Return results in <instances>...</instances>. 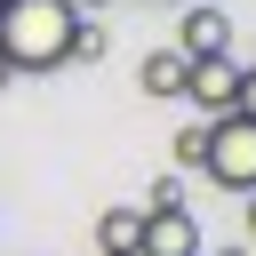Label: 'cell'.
Instances as JSON below:
<instances>
[{"instance_id":"obj_1","label":"cell","mask_w":256,"mask_h":256,"mask_svg":"<svg viewBox=\"0 0 256 256\" xmlns=\"http://www.w3.org/2000/svg\"><path fill=\"white\" fill-rule=\"evenodd\" d=\"M80 8L72 0H0V56L8 72H56L72 48Z\"/></svg>"},{"instance_id":"obj_2","label":"cell","mask_w":256,"mask_h":256,"mask_svg":"<svg viewBox=\"0 0 256 256\" xmlns=\"http://www.w3.org/2000/svg\"><path fill=\"white\" fill-rule=\"evenodd\" d=\"M200 176L224 184V192H256V120H248V112H216V120H208Z\"/></svg>"},{"instance_id":"obj_3","label":"cell","mask_w":256,"mask_h":256,"mask_svg":"<svg viewBox=\"0 0 256 256\" xmlns=\"http://www.w3.org/2000/svg\"><path fill=\"white\" fill-rule=\"evenodd\" d=\"M184 64H200V56H232V16L224 8H208V0H192L184 16H176V40H168Z\"/></svg>"},{"instance_id":"obj_4","label":"cell","mask_w":256,"mask_h":256,"mask_svg":"<svg viewBox=\"0 0 256 256\" xmlns=\"http://www.w3.org/2000/svg\"><path fill=\"white\" fill-rule=\"evenodd\" d=\"M136 256H200V224H192V208H144V224H136Z\"/></svg>"},{"instance_id":"obj_5","label":"cell","mask_w":256,"mask_h":256,"mask_svg":"<svg viewBox=\"0 0 256 256\" xmlns=\"http://www.w3.org/2000/svg\"><path fill=\"white\" fill-rule=\"evenodd\" d=\"M184 96H192L208 120H216V112H232V96H240V64H232V56H200V64L184 72Z\"/></svg>"},{"instance_id":"obj_6","label":"cell","mask_w":256,"mask_h":256,"mask_svg":"<svg viewBox=\"0 0 256 256\" xmlns=\"http://www.w3.org/2000/svg\"><path fill=\"white\" fill-rule=\"evenodd\" d=\"M184 72H192V64H184L176 48H152V56L136 64V88H144L152 104H176V96H184Z\"/></svg>"},{"instance_id":"obj_7","label":"cell","mask_w":256,"mask_h":256,"mask_svg":"<svg viewBox=\"0 0 256 256\" xmlns=\"http://www.w3.org/2000/svg\"><path fill=\"white\" fill-rule=\"evenodd\" d=\"M136 224H144V208H104V216H96V248H104V256H128V248H136Z\"/></svg>"},{"instance_id":"obj_8","label":"cell","mask_w":256,"mask_h":256,"mask_svg":"<svg viewBox=\"0 0 256 256\" xmlns=\"http://www.w3.org/2000/svg\"><path fill=\"white\" fill-rule=\"evenodd\" d=\"M96 56H104V24H96V16H80V24H72V48H64V64H96Z\"/></svg>"},{"instance_id":"obj_9","label":"cell","mask_w":256,"mask_h":256,"mask_svg":"<svg viewBox=\"0 0 256 256\" xmlns=\"http://www.w3.org/2000/svg\"><path fill=\"white\" fill-rule=\"evenodd\" d=\"M144 208H184V176H176V168L152 176V184H144Z\"/></svg>"},{"instance_id":"obj_10","label":"cell","mask_w":256,"mask_h":256,"mask_svg":"<svg viewBox=\"0 0 256 256\" xmlns=\"http://www.w3.org/2000/svg\"><path fill=\"white\" fill-rule=\"evenodd\" d=\"M200 144H208V128H176V144H168V160H176V168H200Z\"/></svg>"},{"instance_id":"obj_11","label":"cell","mask_w":256,"mask_h":256,"mask_svg":"<svg viewBox=\"0 0 256 256\" xmlns=\"http://www.w3.org/2000/svg\"><path fill=\"white\" fill-rule=\"evenodd\" d=\"M232 112H248V120H256V64H240V96H232Z\"/></svg>"},{"instance_id":"obj_12","label":"cell","mask_w":256,"mask_h":256,"mask_svg":"<svg viewBox=\"0 0 256 256\" xmlns=\"http://www.w3.org/2000/svg\"><path fill=\"white\" fill-rule=\"evenodd\" d=\"M240 224H248V248H256V192H248V208H240Z\"/></svg>"},{"instance_id":"obj_13","label":"cell","mask_w":256,"mask_h":256,"mask_svg":"<svg viewBox=\"0 0 256 256\" xmlns=\"http://www.w3.org/2000/svg\"><path fill=\"white\" fill-rule=\"evenodd\" d=\"M8 80H16V72H8V56H0V88H8Z\"/></svg>"},{"instance_id":"obj_14","label":"cell","mask_w":256,"mask_h":256,"mask_svg":"<svg viewBox=\"0 0 256 256\" xmlns=\"http://www.w3.org/2000/svg\"><path fill=\"white\" fill-rule=\"evenodd\" d=\"M72 8H80V16H88V8H104V0H72Z\"/></svg>"},{"instance_id":"obj_15","label":"cell","mask_w":256,"mask_h":256,"mask_svg":"<svg viewBox=\"0 0 256 256\" xmlns=\"http://www.w3.org/2000/svg\"><path fill=\"white\" fill-rule=\"evenodd\" d=\"M128 256H136V248H128Z\"/></svg>"}]
</instances>
